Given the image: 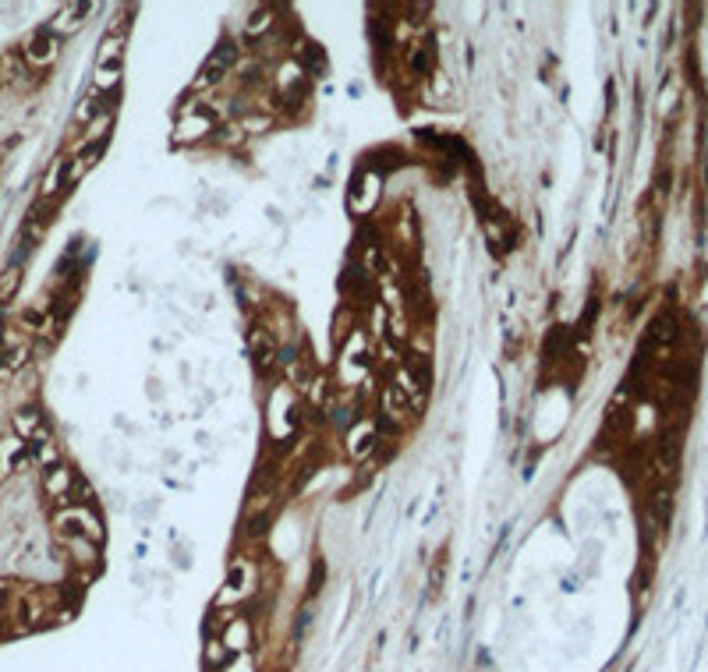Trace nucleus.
<instances>
[{"mask_svg":"<svg viewBox=\"0 0 708 672\" xmlns=\"http://www.w3.org/2000/svg\"><path fill=\"white\" fill-rule=\"evenodd\" d=\"M25 57H29V64H36V68L50 64V61L57 57V36H54L50 29L36 32V36L29 39V47H25Z\"/></svg>","mask_w":708,"mask_h":672,"instance_id":"nucleus-1","label":"nucleus"},{"mask_svg":"<svg viewBox=\"0 0 708 672\" xmlns=\"http://www.w3.org/2000/svg\"><path fill=\"white\" fill-rule=\"evenodd\" d=\"M71 482H75V475L68 468H50L47 471V492L57 496V499H64V492L71 489Z\"/></svg>","mask_w":708,"mask_h":672,"instance_id":"nucleus-2","label":"nucleus"},{"mask_svg":"<svg viewBox=\"0 0 708 672\" xmlns=\"http://www.w3.org/2000/svg\"><path fill=\"white\" fill-rule=\"evenodd\" d=\"M18 283H22V269H18V266H8L4 276H0V301H8V298L18 291Z\"/></svg>","mask_w":708,"mask_h":672,"instance_id":"nucleus-3","label":"nucleus"},{"mask_svg":"<svg viewBox=\"0 0 708 672\" xmlns=\"http://www.w3.org/2000/svg\"><path fill=\"white\" fill-rule=\"evenodd\" d=\"M411 64H414V71H418V75H425V71H428V64H432V47H414V54H411Z\"/></svg>","mask_w":708,"mask_h":672,"instance_id":"nucleus-4","label":"nucleus"},{"mask_svg":"<svg viewBox=\"0 0 708 672\" xmlns=\"http://www.w3.org/2000/svg\"><path fill=\"white\" fill-rule=\"evenodd\" d=\"M107 128H110V114H100V117L89 124V131H85V142H100V138L107 135Z\"/></svg>","mask_w":708,"mask_h":672,"instance_id":"nucleus-5","label":"nucleus"},{"mask_svg":"<svg viewBox=\"0 0 708 672\" xmlns=\"http://www.w3.org/2000/svg\"><path fill=\"white\" fill-rule=\"evenodd\" d=\"M15 428H18L22 435H36V428H40V417H36L32 410H25V414H18V417H15Z\"/></svg>","mask_w":708,"mask_h":672,"instance_id":"nucleus-6","label":"nucleus"},{"mask_svg":"<svg viewBox=\"0 0 708 672\" xmlns=\"http://www.w3.org/2000/svg\"><path fill=\"white\" fill-rule=\"evenodd\" d=\"M117 75H121V68H100V71H96V89H114V85H117Z\"/></svg>","mask_w":708,"mask_h":672,"instance_id":"nucleus-7","label":"nucleus"},{"mask_svg":"<svg viewBox=\"0 0 708 672\" xmlns=\"http://www.w3.org/2000/svg\"><path fill=\"white\" fill-rule=\"evenodd\" d=\"M61 170H64V163H57V166L50 170V177L43 181V195H54V191L61 188Z\"/></svg>","mask_w":708,"mask_h":672,"instance_id":"nucleus-8","label":"nucleus"}]
</instances>
